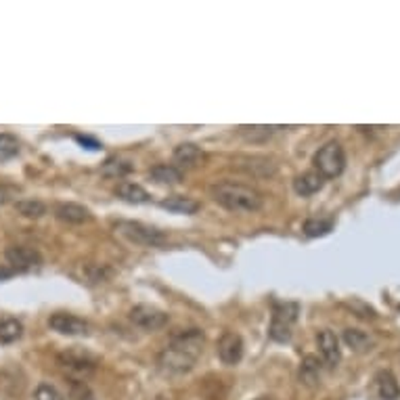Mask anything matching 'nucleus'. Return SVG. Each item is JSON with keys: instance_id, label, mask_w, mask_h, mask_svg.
<instances>
[{"instance_id": "nucleus-1", "label": "nucleus", "mask_w": 400, "mask_h": 400, "mask_svg": "<svg viewBox=\"0 0 400 400\" xmlns=\"http://www.w3.org/2000/svg\"><path fill=\"white\" fill-rule=\"evenodd\" d=\"M204 344H206V335L201 329H197V327L180 329L168 340L166 348L159 352L157 367L170 375L189 373L197 365V361L204 352Z\"/></svg>"}, {"instance_id": "nucleus-2", "label": "nucleus", "mask_w": 400, "mask_h": 400, "mask_svg": "<svg viewBox=\"0 0 400 400\" xmlns=\"http://www.w3.org/2000/svg\"><path fill=\"white\" fill-rule=\"evenodd\" d=\"M212 199L229 212H256L262 208L265 197L258 189L241 182H216L210 187Z\"/></svg>"}, {"instance_id": "nucleus-3", "label": "nucleus", "mask_w": 400, "mask_h": 400, "mask_svg": "<svg viewBox=\"0 0 400 400\" xmlns=\"http://www.w3.org/2000/svg\"><path fill=\"white\" fill-rule=\"evenodd\" d=\"M312 164L323 178H335L346 168V151L338 140H329L314 153Z\"/></svg>"}, {"instance_id": "nucleus-4", "label": "nucleus", "mask_w": 400, "mask_h": 400, "mask_svg": "<svg viewBox=\"0 0 400 400\" xmlns=\"http://www.w3.org/2000/svg\"><path fill=\"white\" fill-rule=\"evenodd\" d=\"M57 363L61 365V369H65L69 380H78V382H84L88 375H93L97 365H99V361L93 354H88V352H84V350H80L76 346L69 348V350L59 352Z\"/></svg>"}, {"instance_id": "nucleus-5", "label": "nucleus", "mask_w": 400, "mask_h": 400, "mask_svg": "<svg viewBox=\"0 0 400 400\" xmlns=\"http://www.w3.org/2000/svg\"><path fill=\"white\" fill-rule=\"evenodd\" d=\"M298 312H300V306L295 302H274L268 335L274 342H289L293 323L298 321Z\"/></svg>"}, {"instance_id": "nucleus-6", "label": "nucleus", "mask_w": 400, "mask_h": 400, "mask_svg": "<svg viewBox=\"0 0 400 400\" xmlns=\"http://www.w3.org/2000/svg\"><path fill=\"white\" fill-rule=\"evenodd\" d=\"M116 231L126 237L128 241H133L136 246H147V248H157L166 244V235L149 225L142 222H133V220H120L116 222Z\"/></svg>"}, {"instance_id": "nucleus-7", "label": "nucleus", "mask_w": 400, "mask_h": 400, "mask_svg": "<svg viewBox=\"0 0 400 400\" xmlns=\"http://www.w3.org/2000/svg\"><path fill=\"white\" fill-rule=\"evenodd\" d=\"M48 327L61 335H88L91 333V323L76 316V314H69V312H55L48 316Z\"/></svg>"}, {"instance_id": "nucleus-8", "label": "nucleus", "mask_w": 400, "mask_h": 400, "mask_svg": "<svg viewBox=\"0 0 400 400\" xmlns=\"http://www.w3.org/2000/svg\"><path fill=\"white\" fill-rule=\"evenodd\" d=\"M131 321L136 327L145 329V331H157L168 323V314L155 306L149 304H138L131 310Z\"/></svg>"}, {"instance_id": "nucleus-9", "label": "nucleus", "mask_w": 400, "mask_h": 400, "mask_svg": "<svg viewBox=\"0 0 400 400\" xmlns=\"http://www.w3.org/2000/svg\"><path fill=\"white\" fill-rule=\"evenodd\" d=\"M6 260L15 272H29L34 268H40L42 265V256L25 246H13L6 250Z\"/></svg>"}, {"instance_id": "nucleus-10", "label": "nucleus", "mask_w": 400, "mask_h": 400, "mask_svg": "<svg viewBox=\"0 0 400 400\" xmlns=\"http://www.w3.org/2000/svg\"><path fill=\"white\" fill-rule=\"evenodd\" d=\"M216 350H218V359L225 365H237L244 359V340H241V335H237L233 331H227L218 340Z\"/></svg>"}, {"instance_id": "nucleus-11", "label": "nucleus", "mask_w": 400, "mask_h": 400, "mask_svg": "<svg viewBox=\"0 0 400 400\" xmlns=\"http://www.w3.org/2000/svg\"><path fill=\"white\" fill-rule=\"evenodd\" d=\"M316 344H319V352L325 361L327 367H335L342 359V350H340V340L331 329H323L316 335Z\"/></svg>"}, {"instance_id": "nucleus-12", "label": "nucleus", "mask_w": 400, "mask_h": 400, "mask_svg": "<svg viewBox=\"0 0 400 400\" xmlns=\"http://www.w3.org/2000/svg\"><path fill=\"white\" fill-rule=\"evenodd\" d=\"M55 216L63 222H69V225H82V222H88L93 218L88 208H84L80 204H57Z\"/></svg>"}, {"instance_id": "nucleus-13", "label": "nucleus", "mask_w": 400, "mask_h": 400, "mask_svg": "<svg viewBox=\"0 0 400 400\" xmlns=\"http://www.w3.org/2000/svg\"><path fill=\"white\" fill-rule=\"evenodd\" d=\"M325 185V178L314 170V172H304L300 176L293 178V191L302 197H310L314 193H319Z\"/></svg>"}, {"instance_id": "nucleus-14", "label": "nucleus", "mask_w": 400, "mask_h": 400, "mask_svg": "<svg viewBox=\"0 0 400 400\" xmlns=\"http://www.w3.org/2000/svg\"><path fill=\"white\" fill-rule=\"evenodd\" d=\"M201 159V149L195 142H182L174 149V164L176 168H193Z\"/></svg>"}, {"instance_id": "nucleus-15", "label": "nucleus", "mask_w": 400, "mask_h": 400, "mask_svg": "<svg viewBox=\"0 0 400 400\" xmlns=\"http://www.w3.org/2000/svg\"><path fill=\"white\" fill-rule=\"evenodd\" d=\"M161 208L168 212H176V214H195L199 212V201L193 197H185V195H170L166 199H161Z\"/></svg>"}, {"instance_id": "nucleus-16", "label": "nucleus", "mask_w": 400, "mask_h": 400, "mask_svg": "<svg viewBox=\"0 0 400 400\" xmlns=\"http://www.w3.org/2000/svg\"><path fill=\"white\" fill-rule=\"evenodd\" d=\"M375 386H378V394L382 400L400 399V386L392 371H380L375 378Z\"/></svg>"}, {"instance_id": "nucleus-17", "label": "nucleus", "mask_w": 400, "mask_h": 400, "mask_svg": "<svg viewBox=\"0 0 400 400\" xmlns=\"http://www.w3.org/2000/svg\"><path fill=\"white\" fill-rule=\"evenodd\" d=\"M116 195L126 204H149L151 195L136 182H120L116 189Z\"/></svg>"}, {"instance_id": "nucleus-18", "label": "nucleus", "mask_w": 400, "mask_h": 400, "mask_svg": "<svg viewBox=\"0 0 400 400\" xmlns=\"http://www.w3.org/2000/svg\"><path fill=\"white\" fill-rule=\"evenodd\" d=\"M149 176H151L157 185H176V182H180V178H182V172H180L176 166H172V164H159V166L151 168Z\"/></svg>"}, {"instance_id": "nucleus-19", "label": "nucleus", "mask_w": 400, "mask_h": 400, "mask_svg": "<svg viewBox=\"0 0 400 400\" xmlns=\"http://www.w3.org/2000/svg\"><path fill=\"white\" fill-rule=\"evenodd\" d=\"M23 335V325L21 321L13 319V316H4L0 319V344H13Z\"/></svg>"}, {"instance_id": "nucleus-20", "label": "nucleus", "mask_w": 400, "mask_h": 400, "mask_svg": "<svg viewBox=\"0 0 400 400\" xmlns=\"http://www.w3.org/2000/svg\"><path fill=\"white\" fill-rule=\"evenodd\" d=\"M300 380L306 386H316V382L321 380V363L316 356H306L302 367H300Z\"/></svg>"}, {"instance_id": "nucleus-21", "label": "nucleus", "mask_w": 400, "mask_h": 400, "mask_svg": "<svg viewBox=\"0 0 400 400\" xmlns=\"http://www.w3.org/2000/svg\"><path fill=\"white\" fill-rule=\"evenodd\" d=\"M335 227L333 218H308L304 222V235L306 237H325Z\"/></svg>"}, {"instance_id": "nucleus-22", "label": "nucleus", "mask_w": 400, "mask_h": 400, "mask_svg": "<svg viewBox=\"0 0 400 400\" xmlns=\"http://www.w3.org/2000/svg\"><path fill=\"white\" fill-rule=\"evenodd\" d=\"M344 342H346L350 348H354L356 352L369 350V346L373 344L371 338H369L365 331H361V329H346V331H344Z\"/></svg>"}, {"instance_id": "nucleus-23", "label": "nucleus", "mask_w": 400, "mask_h": 400, "mask_svg": "<svg viewBox=\"0 0 400 400\" xmlns=\"http://www.w3.org/2000/svg\"><path fill=\"white\" fill-rule=\"evenodd\" d=\"M101 172H103V176H109V178H122V176H126L128 172H133V166H131L128 161H124V159L112 157V159H107V161L103 164Z\"/></svg>"}, {"instance_id": "nucleus-24", "label": "nucleus", "mask_w": 400, "mask_h": 400, "mask_svg": "<svg viewBox=\"0 0 400 400\" xmlns=\"http://www.w3.org/2000/svg\"><path fill=\"white\" fill-rule=\"evenodd\" d=\"M279 131H283V126H239V134L248 140H265Z\"/></svg>"}, {"instance_id": "nucleus-25", "label": "nucleus", "mask_w": 400, "mask_h": 400, "mask_svg": "<svg viewBox=\"0 0 400 400\" xmlns=\"http://www.w3.org/2000/svg\"><path fill=\"white\" fill-rule=\"evenodd\" d=\"M17 212L25 218H40L46 214V206L38 199H25V201H17Z\"/></svg>"}, {"instance_id": "nucleus-26", "label": "nucleus", "mask_w": 400, "mask_h": 400, "mask_svg": "<svg viewBox=\"0 0 400 400\" xmlns=\"http://www.w3.org/2000/svg\"><path fill=\"white\" fill-rule=\"evenodd\" d=\"M19 153V140L11 134H0V161H6Z\"/></svg>"}, {"instance_id": "nucleus-27", "label": "nucleus", "mask_w": 400, "mask_h": 400, "mask_svg": "<svg viewBox=\"0 0 400 400\" xmlns=\"http://www.w3.org/2000/svg\"><path fill=\"white\" fill-rule=\"evenodd\" d=\"M69 396L72 400H95L88 384L78 382V380H69Z\"/></svg>"}, {"instance_id": "nucleus-28", "label": "nucleus", "mask_w": 400, "mask_h": 400, "mask_svg": "<svg viewBox=\"0 0 400 400\" xmlns=\"http://www.w3.org/2000/svg\"><path fill=\"white\" fill-rule=\"evenodd\" d=\"M34 399L36 400H65L63 399V394H61L55 386H51V384H40V386L36 388V392H34Z\"/></svg>"}, {"instance_id": "nucleus-29", "label": "nucleus", "mask_w": 400, "mask_h": 400, "mask_svg": "<svg viewBox=\"0 0 400 400\" xmlns=\"http://www.w3.org/2000/svg\"><path fill=\"white\" fill-rule=\"evenodd\" d=\"M348 306L361 316V319H375L378 314H375V310L369 306V304H365L363 300H359V298H352L350 302H348Z\"/></svg>"}, {"instance_id": "nucleus-30", "label": "nucleus", "mask_w": 400, "mask_h": 400, "mask_svg": "<svg viewBox=\"0 0 400 400\" xmlns=\"http://www.w3.org/2000/svg\"><path fill=\"white\" fill-rule=\"evenodd\" d=\"M13 274H17V272L11 267H0V281H2V279H8V276H13Z\"/></svg>"}, {"instance_id": "nucleus-31", "label": "nucleus", "mask_w": 400, "mask_h": 400, "mask_svg": "<svg viewBox=\"0 0 400 400\" xmlns=\"http://www.w3.org/2000/svg\"><path fill=\"white\" fill-rule=\"evenodd\" d=\"M256 400H274V399H270V396H260V399H256Z\"/></svg>"}]
</instances>
